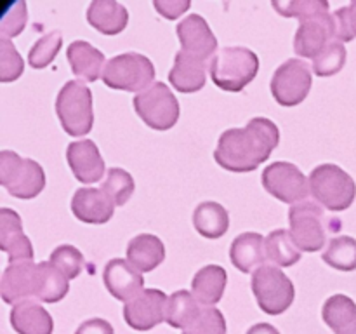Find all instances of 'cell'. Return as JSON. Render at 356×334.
I'll list each match as a JSON object with an SVG mask.
<instances>
[{
    "label": "cell",
    "mask_w": 356,
    "mask_h": 334,
    "mask_svg": "<svg viewBox=\"0 0 356 334\" xmlns=\"http://www.w3.org/2000/svg\"><path fill=\"white\" fill-rule=\"evenodd\" d=\"M280 143V131L270 118L256 117L238 129H228L219 136L214 159L232 173H250L270 159Z\"/></svg>",
    "instance_id": "obj_1"
},
{
    "label": "cell",
    "mask_w": 356,
    "mask_h": 334,
    "mask_svg": "<svg viewBox=\"0 0 356 334\" xmlns=\"http://www.w3.org/2000/svg\"><path fill=\"white\" fill-rule=\"evenodd\" d=\"M211 79L219 89L228 93H240L257 75L259 58L247 47H222L211 59Z\"/></svg>",
    "instance_id": "obj_2"
},
{
    "label": "cell",
    "mask_w": 356,
    "mask_h": 334,
    "mask_svg": "<svg viewBox=\"0 0 356 334\" xmlns=\"http://www.w3.org/2000/svg\"><path fill=\"white\" fill-rule=\"evenodd\" d=\"M339 219H329L315 202H299L289 209V225H291V237L299 250L306 253H316L322 250L327 242L329 230H339L334 226Z\"/></svg>",
    "instance_id": "obj_3"
},
{
    "label": "cell",
    "mask_w": 356,
    "mask_h": 334,
    "mask_svg": "<svg viewBox=\"0 0 356 334\" xmlns=\"http://www.w3.org/2000/svg\"><path fill=\"white\" fill-rule=\"evenodd\" d=\"M309 193L332 212L346 211L356 197L355 180L336 164H322L309 174Z\"/></svg>",
    "instance_id": "obj_4"
},
{
    "label": "cell",
    "mask_w": 356,
    "mask_h": 334,
    "mask_svg": "<svg viewBox=\"0 0 356 334\" xmlns=\"http://www.w3.org/2000/svg\"><path fill=\"white\" fill-rule=\"evenodd\" d=\"M56 113L66 134L73 138L89 134L94 125L92 93L79 80H68L56 97Z\"/></svg>",
    "instance_id": "obj_5"
},
{
    "label": "cell",
    "mask_w": 356,
    "mask_h": 334,
    "mask_svg": "<svg viewBox=\"0 0 356 334\" xmlns=\"http://www.w3.org/2000/svg\"><path fill=\"white\" fill-rule=\"evenodd\" d=\"M155 66L152 59L138 52H124L106 63L103 72V82L106 87L125 93H143L153 86Z\"/></svg>",
    "instance_id": "obj_6"
},
{
    "label": "cell",
    "mask_w": 356,
    "mask_h": 334,
    "mask_svg": "<svg viewBox=\"0 0 356 334\" xmlns=\"http://www.w3.org/2000/svg\"><path fill=\"white\" fill-rule=\"evenodd\" d=\"M0 184L13 197L28 200L37 197L45 188V173L35 160L3 150L0 153Z\"/></svg>",
    "instance_id": "obj_7"
},
{
    "label": "cell",
    "mask_w": 356,
    "mask_h": 334,
    "mask_svg": "<svg viewBox=\"0 0 356 334\" xmlns=\"http://www.w3.org/2000/svg\"><path fill=\"white\" fill-rule=\"evenodd\" d=\"M252 292L259 308L268 315H280L287 312L296 298V289L291 278L278 267L264 264L252 273Z\"/></svg>",
    "instance_id": "obj_8"
},
{
    "label": "cell",
    "mask_w": 356,
    "mask_h": 334,
    "mask_svg": "<svg viewBox=\"0 0 356 334\" xmlns=\"http://www.w3.org/2000/svg\"><path fill=\"white\" fill-rule=\"evenodd\" d=\"M134 110L148 127L169 131L179 120V103L167 84L155 82L143 93L136 94Z\"/></svg>",
    "instance_id": "obj_9"
},
{
    "label": "cell",
    "mask_w": 356,
    "mask_h": 334,
    "mask_svg": "<svg viewBox=\"0 0 356 334\" xmlns=\"http://www.w3.org/2000/svg\"><path fill=\"white\" fill-rule=\"evenodd\" d=\"M312 68L301 58H291L277 68L271 79V94L282 106H298L312 89Z\"/></svg>",
    "instance_id": "obj_10"
},
{
    "label": "cell",
    "mask_w": 356,
    "mask_h": 334,
    "mask_svg": "<svg viewBox=\"0 0 356 334\" xmlns=\"http://www.w3.org/2000/svg\"><path fill=\"white\" fill-rule=\"evenodd\" d=\"M261 180L264 190L284 204L305 202L309 193V177H306L298 166L284 160L264 167Z\"/></svg>",
    "instance_id": "obj_11"
},
{
    "label": "cell",
    "mask_w": 356,
    "mask_h": 334,
    "mask_svg": "<svg viewBox=\"0 0 356 334\" xmlns=\"http://www.w3.org/2000/svg\"><path fill=\"white\" fill-rule=\"evenodd\" d=\"M167 296L160 289H145L124 305V319L136 331H149L165 322Z\"/></svg>",
    "instance_id": "obj_12"
},
{
    "label": "cell",
    "mask_w": 356,
    "mask_h": 334,
    "mask_svg": "<svg viewBox=\"0 0 356 334\" xmlns=\"http://www.w3.org/2000/svg\"><path fill=\"white\" fill-rule=\"evenodd\" d=\"M336 38V23L330 13L301 21L294 37V51L301 58L315 59Z\"/></svg>",
    "instance_id": "obj_13"
},
{
    "label": "cell",
    "mask_w": 356,
    "mask_h": 334,
    "mask_svg": "<svg viewBox=\"0 0 356 334\" xmlns=\"http://www.w3.org/2000/svg\"><path fill=\"white\" fill-rule=\"evenodd\" d=\"M0 294L9 305L37 298V264L33 261L10 263L2 273Z\"/></svg>",
    "instance_id": "obj_14"
},
{
    "label": "cell",
    "mask_w": 356,
    "mask_h": 334,
    "mask_svg": "<svg viewBox=\"0 0 356 334\" xmlns=\"http://www.w3.org/2000/svg\"><path fill=\"white\" fill-rule=\"evenodd\" d=\"M177 38L184 52L198 59H209L218 49V38L200 14H190L176 26Z\"/></svg>",
    "instance_id": "obj_15"
},
{
    "label": "cell",
    "mask_w": 356,
    "mask_h": 334,
    "mask_svg": "<svg viewBox=\"0 0 356 334\" xmlns=\"http://www.w3.org/2000/svg\"><path fill=\"white\" fill-rule=\"evenodd\" d=\"M103 280L108 292L118 301L127 303L145 291V278L141 271L122 257L108 261L103 271Z\"/></svg>",
    "instance_id": "obj_16"
},
{
    "label": "cell",
    "mask_w": 356,
    "mask_h": 334,
    "mask_svg": "<svg viewBox=\"0 0 356 334\" xmlns=\"http://www.w3.org/2000/svg\"><path fill=\"white\" fill-rule=\"evenodd\" d=\"M66 160L73 176L83 184L97 183L104 174V160L99 148L90 139L70 143L66 148Z\"/></svg>",
    "instance_id": "obj_17"
},
{
    "label": "cell",
    "mask_w": 356,
    "mask_h": 334,
    "mask_svg": "<svg viewBox=\"0 0 356 334\" xmlns=\"http://www.w3.org/2000/svg\"><path fill=\"white\" fill-rule=\"evenodd\" d=\"M0 247L9 256V264L33 261V246L24 235L19 214L9 207L0 209Z\"/></svg>",
    "instance_id": "obj_18"
},
{
    "label": "cell",
    "mask_w": 356,
    "mask_h": 334,
    "mask_svg": "<svg viewBox=\"0 0 356 334\" xmlns=\"http://www.w3.org/2000/svg\"><path fill=\"white\" fill-rule=\"evenodd\" d=\"M72 212L87 225H104L113 218L115 204L101 188H80L72 198Z\"/></svg>",
    "instance_id": "obj_19"
},
{
    "label": "cell",
    "mask_w": 356,
    "mask_h": 334,
    "mask_svg": "<svg viewBox=\"0 0 356 334\" xmlns=\"http://www.w3.org/2000/svg\"><path fill=\"white\" fill-rule=\"evenodd\" d=\"M169 82L176 90L183 94L197 93L204 89L207 82V72H205L204 59L188 54L183 49L177 51L174 58V66L169 72Z\"/></svg>",
    "instance_id": "obj_20"
},
{
    "label": "cell",
    "mask_w": 356,
    "mask_h": 334,
    "mask_svg": "<svg viewBox=\"0 0 356 334\" xmlns=\"http://www.w3.org/2000/svg\"><path fill=\"white\" fill-rule=\"evenodd\" d=\"M10 326L17 334H52V317L40 303L21 301L10 310Z\"/></svg>",
    "instance_id": "obj_21"
},
{
    "label": "cell",
    "mask_w": 356,
    "mask_h": 334,
    "mask_svg": "<svg viewBox=\"0 0 356 334\" xmlns=\"http://www.w3.org/2000/svg\"><path fill=\"white\" fill-rule=\"evenodd\" d=\"M66 58H68L70 68L79 79L87 80V82H96L99 77L103 79L104 54L89 42H72L66 51Z\"/></svg>",
    "instance_id": "obj_22"
},
{
    "label": "cell",
    "mask_w": 356,
    "mask_h": 334,
    "mask_svg": "<svg viewBox=\"0 0 356 334\" xmlns=\"http://www.w3.org/2000/svg\"><path fill=\"white\" fill-rule=\"evenodd\" d=\"M229 257L233 267L242 273L256 271V267H264L266 263V246L263 235L256 232H245L236 237L229 247Z\"/></svg>",
    "instance_id": "obj_23"
},
{
    "label": "cell",
    "mask_w": 356,
    "mask_h": 334,
    "mask_svg": "<svg viewBox=\"0 0 356 334\" xmlns=\"http://www.w3.org/2000/svg\"><path fill=\"white\" fill-rule=\"evenodd\" d=\"M87 21L103 35H118L127 26L129 13L117 0H94L87 9Z\"/></svg>",
    "instance_id": "obj_24"
},
{
    "label": "cell",
    "mask_w": 356,
    "mask_h": 334,
    "mask_svg": "<svg viewBox=\"0 0 356 334\" xmlns=\"http://www.w3.org/2000/svg\"><path fill=\"white\" fill-rule=\"evenodd\" d=\"M165 260V246L152 233H141L134 237L127 246V261L141 273L153 271Z\"/></svg>",
    "instance_id": "obj_25"
},
{
    "label": "cell",
    "mask_w": 356,
    "mask_h": 334,
    "mask_svg": "<svg viewBox=\"0 0 356 334\" xmlns=\"http://www.w3.org/2000/svg\"><path fill=\"white\" fill-rule=\"evenodd\" d=\"M228 273L219 264H207L195 273L191 280V292L198 303L205 306L218 305L225 294Z\"/></svg>",
    "instance_id": "obj_26"
},
{
    "label": "cell",
    "mask_w": 356,
    "mask_h": 334,
    "mask_svg": "<svg viewBox=\"0 0 356 334\" xmlns=\"http://www.w3.org/2000/svg\"><path fill=\"white\" fill-rule=\"evenodd\" d=\"M322 319L334 334H350L356 331V303L344 294H334L323 303Z\"/></svg>",
    "instance_id": "obj_27"
},
{
    "label": "cell",
    "mask_w": 356,
    "mask_h": 334,
    "mask_svg": "<svg viewBox=\"0 0 356 334\" xmlns=\"http://www.w3.org/2000/svg\"><path fill=\"white\" fill-rule=\"evenodd\" d=\"M193 226L205 239H219L229 228L228 211L218 202H202L193 212Z\"/></svg>",
    "instance_id": "obj_28"
},
{
    "label": "cell",
    "mask_w": 356,
    "mask_h": 334,
    "mask_svg": "<svg viewBox=\"0 0 356 334\" xmlns=\"http://www.w3.org/2000/svg\"><path fill=\"white\" fill-rule=\"evenodd\" d=\"M202 310L204 308L198 305V299L195 298L193 292L181 289V291L172 292L167 299L165 322L170 327L184 331L200 317Z\"/></svg>",
    "instance_id": "obj_29"
},
{
    "label": "cell",
    "mask_w": 356,
    "mask_h": 334,
    "mask_svg": "<svg viewBox=\"0 0 356 334\" xmlns=\"http://www.w3.org/2000/svg\"><path fill=\"white\" fill-rule=\"evenodd\" d=\"M70 280L51 261L37 264V299L44 303H58L68 294Z\"/></svg>",
    "instance_id": "obj_30"
},
{
    "label": "cell",
    "mask_w": 356,
    "mask_h": 334,
    "mask_svg": "<svg viewBox=\"0 0 356 334\" xmlns=\"http://www.w3.org/2000/svg\"><path fill=\"white\" fill-rule=\"evenodd\" d=\"M266 246V257L271 263L280 267H292L301 260V250L292 240L291 232L284 228L273 230L270 235L264 239Z\"/></svg>",
    "instance_id": "obj_31"
},
{
    "label": "cell",
    "mask_w": 356,
    "mask_h": 334,
    "mask_svg": "<svg viewBox=\"0 0 356 334\" xmlns=\"http://www.w3.org/2000/svg\"><path fill=\"white\" fill-rule=\"evenodd\" d=\"M322 257L329 267L339 271L356 270V239L350 235L334 237Z\"/></svg>",
    "instance_id": "obj_32"
},
{
    "label": "cell",
    "mask_w": 356,
    "mask_h": 334,
    "mask_svg": "<svg viewBox=\"0 0 356 334\" xmlns=\"http://www.w3.org/2000/svg\"><path fill=\"white\" fill-rule=\"evenodd\" d=\"M134 180L127 170L120 169V167H111L106 173V180L101 184V190L110 197V200L115 205H124L129 202L131 195L134 193Z\"/></svg>",
    "instance_id": "obj_33"
},
{
    "label": "cell",
    "mask_w": 356,
    "mask_h": 334,
    "mask_svg": "<svg viewBox=\"0 0 356 334\" xmlns=\"http://www.w3.org/2000/svg\"><path fill=\"white\" fill-rule=\"evenodd\" d=\"M63 45V35L61 31L54 30L49 31L47 35H44L42 38H38L35 42L33 47L28 52V65L35 70L47 68L54 58L58 56V52L61 51Z\"/></svg>",
    "instance_id": "obj_34"
},
{
    "label": "cell",
    "mask_w": 356,
    "mask_h": 334,
    "mask_svg": "<svg viewBox=\"0 0 356 334\" xmlns=\"http://www.w3.org/2000/svg\"><path fill=\"white\" fill-rule=\"evenodd\" d=\"M346 65V47L343 42L332 40L315 59H313V72L318 77L336 75Z\"/></svg>",
    "instance_id": "obj_35"
},
{
    "label": "cell",
    "mask_w": 356,
    "mask_h": 334,
    "mask_svg": "<svg viewBox=\"0 0 356 334\" xmlns=\"http://www.w3.org/2000/svg\"><path fill=\"white\" fill-rule=\"evenodd\" d=\"M273 9L284 17H298L305 21L308 17L329 13V2L323 0H292V2H273Z\"/></svg>",
    "instance_id": "obj_36"
},
{
    "label": "cell",
    "mask_w": 356,
    "mask_h": 334,
    "mask_svg": "<svg viewBox=\"0 0 356 334\" xmlns=\"http://www.w3.org/2000/svg\"><path fill=\"white\" fill-rule=\"evenodd\" d=\"M49 261H51L58 270H61L68 280L79 277L80 271H82L83 268L82 253H80L75 246H70V244H63V246L56 247V249L52 250Z\"/></svg>",
    "instance_id": "obj_37"
},
{
    "label": "cell",
    "mask_w": 356,
    "mask_h": 334,
    "mask_svg": "<svg viewBox=\"0 0 356 334\" xmlns=\"http://www.w3.org/2000/svg\"><path fill=\"white\" fill-rule=\"evenodd\" d=\"M26 3L23 0L9 2L3 6L2 16H0V31L2 38L17 37L26 26Z\"/></svg>",
    "instance_id": "obj_38"
},
{
    "label": "cell",
    "mask_w": 356,
    "mask_h": 334,
    "mask_svg": "<svg viewBox=\"0 0 356 334\" xmlns=\"http://www.w3.org/2000/svg\"><path fill=\"white\" fill-rule=\"evenodd\" d=\"M24 61L9 38L0 40V82H14L21 77Z\"/></svg>",
    "instance_id": "obj_39"
},
{
    "label": "cell",
    "mask_w": 356,
    "mask_h": 334,
    "mask_svg": "<svg viewBox=\"0 0 356 334\" xmlns=\"http://www.w3.org/2000/svg\"><path fill=\"white\" fill-rule=\"evenodd\" d=\"M183 334H226V319L214 306H205L200 317Z\"/></svg>",
    "instance_id": "obj_40"
},
{
    "label": "cell",
    "mask_w": 356,
    "mask_h": 334,
    "mask_svg": "<svg viewBox=\"0 0 356 334\" xmlns=\"http://www.w3.org/2000/svg\"><path fill=\"white\" fill-rule=\"evenodd\" d=\"M153 6L159 10V14H162L167 19H177L181 14L190 9L191 3L188 0H155Z\"/></svg>",
    "instance_id": "obj_41"
},
{
    "label": "cell",
    "mask_w": 356,
    "mask_h": 334,
    "mask_svg": "<svg viewBox=\"0 0 356 334\" xmlns=\"http://www.w3.org/2000/svg\"><path fill=\"white\" fill-rule=\"evenodd\" d=\"M334 16V23H336V38L339 42H351L355 38L353 31H351L350 26V17H348V6L341 7L337 9L336 13L332 14Z\"/></svg>",
    "instance_id": "obj_42"
},
{
    "label": "cell",
    "mask_w": 356,
    "mask_h": 334,
    "mask_svg": "<svg viewBox=\"0 0 356 334\" xmlns=\"http://www.w3.org/2000/svg\"><path fill=\"white\" fill-rule=\"evenodd\" d=\"M75 334H115L113 327L104 319H89L80 324Z\"/></svg>",
    "instance_id": "obj_43"
},
{
    "label": "cell",
    "mask_w": 356,
    "mask_h": 334,
    "mask_svg": "<svg viewBox=\"0 0 356 334\" xmlns=\"http://www.w3.org/2000/svg\"><path fill=\"white\" fill-rule=\"evenodd\" d=\"M247 334H280L277 327H273L271 324H256V326L250 327L247 331Z\"/></svg>",
    "instance_id": "obj_44"
},
{
    "label": "cell",
    "mask_w": 356,
    "mask_h": 334,
    "mask_svg": "<svg viewBox=\"0 0 356 334\" xmlns=\"http://www.w3.org/2000/svg\"><path fill=\"white\" fill-rule=\"evenodd\" d=\"M348 17H350V26H351V31H353V35L356 37V0L348 6Z\"/></svg>",
    "instance_id": "obj_45"
},
{
    "label": "cell",
    "mask_w": 356,
    "mask_h": 334,
    "mask_svg": "<svg viewBox=\"0 0 356 334\" xmlns=\"http://www.w3.org/2000/svg\"><path fill=\"white\" fill-rule=\"evenodd\" d=\"M350 334H356V331H353V333H350Z\"/></svg>",
    "instance_id": "obj_46"
}]
</instances>
